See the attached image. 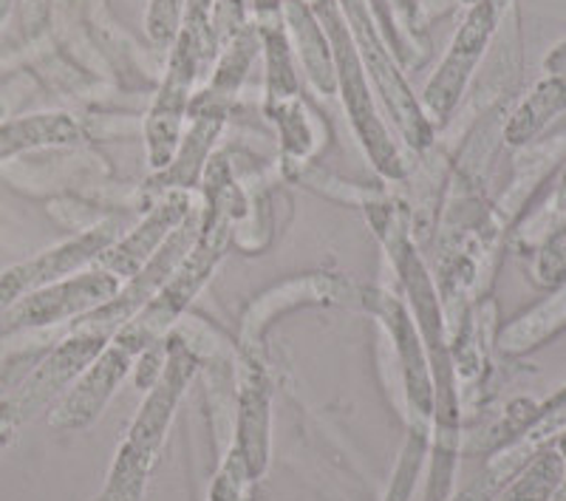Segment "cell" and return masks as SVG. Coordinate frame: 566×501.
Returning a JSON list of instances; mask_svg holds the SVG:
<instances>
[{
  "mask_svg": "<svg viewBox=\"0 0 566 501\" xmlns=\"http://www.w3.org/2000/svg\"><path fill=\"white\" fill-rule=\"evenodd\" d=\"M119 290H123L119 278L103 270H91L85 275L63 278V281L23 295L20 301H14L9 321L14 326H52V323L88 315L108 303Z\"/></svg>",
  "mask_w": 566,
  "mask_h": 501,
  "instance_id": "cell-12",
  "label": "cell"
},
{
  "mask_svg": "<svg viewBox=\"0 0 566 501\" xmlns=\"http://www.w3.org/2000/svg\"><path fill=\"white\" fill-rule=\"evenodd\" d=\"M566 482V465L558 450H544L535 462L518 476L507 501H553Z\"/></svg>",
  "mask_w": 566,
  "mask_h": 501,
  "instance_id": "cell-20",
  "label": "cell"
},
{
  "mask_svg": "<svg viewBox=\"0 0 566 501\" xmlns=\"http://www.w3.org/2000/svg\"><path fill=\"white\" fill-rule=\"evenodd\" d=\"M428 442H431L428 425H411V434H408L406 450H402V457H399L397 476H394V484L391 490H388L386 501H408L413 484H417V476H419V468H422Z\"/></svg>",
  "mask_w": 566,
  "mask_h": 501,
  "instance_id": "cell-21",
  "label": "cell"
},
{
  "mask_svg": "<svg viewBox=\"0 0 566 501\" xmlns=\"http://www.w3.org/2000/svg\"><path fill=\"white\" fill-rule=\"evenodd\" d=\"M368 221L374 232L380 236L397 267L399 283L406 290L413 309V323L428 352V366L433 372V470L428 499L444 501L457 470L459 448V405H457V379H453V357L448 348V328H444L442 301H439L433 281L419 258L417 244L408 227V212L402 205H386L374 199L366 205Z\"/></svg>",
  "mask_w": 566,
  "mask_h": 501,
  "instance_id": "cell-1",
  "label": "cell"
},
{
  "mask_svg": "<svg viewBox=\"0 0 566 501\" xmlns=\"http://www.w3.org/2000/svg\"><path fill=\"white\" fill-rule=\"evenodd\" d=\"M493 3H495V7H499V9H502V12H504V9H507L510 3H513V0H493Z\"/></svg>",
  "mask_w": 566,
  "mask_h": 501,
  "instance_id": "cell-28",
  "label": "cell"
},
{
  "mask_svg": "<svg viewBox=\"0 0 566 501\" xmlns=\"http://www.w3.org/2000/svg\"><path fill=\"white\" fill-rule=\"evenodd\" d=\"M560 111H566V74H549L513 111V116L504 125V139L510 145H527L553 123Z\"/></svg>",
  "mask_w": 566,
  "mask_h": 501,
  "instance_id": "cell-19",
  "label": "cell"
},
{
  "mask_svg": "<svg viewBox=\"0 0 566 501\" xmlns=\"http://www.w3.org/2000/svg\"><path fill=\"white\" fill-rule=\"evenodd\" d=\"M566 328V283L558 286L553 295L544 303L524 312L522 317H515L513 323L502 328L499 334V348L507 354H527L535 346H544L553 341L555 334Z\"/></svg>",
  "mask_w": 566,
  "mask_h": 501,
  "instance_id": "cell-18",
  "label": "cell"
},
{
  "mask_svg": "<svg viewBox=\"0 0 566 501\" xmlns=\"http://www.w3.org/2000/svg\"><path fill=\"white\" fill-rule=\"evenodd\" d=\"M502 14L504 12L495 7L493 0H476L470 7L468 18H464L457 38H453L451 52L444 54L442 65H439L437 74L431 77V83L424 85L422 108L428 114V119H448L453 114V108L462 100L470 74L476 71L490 38L495 34V27H499Z\"/></svg>",
  "mask_w": 566,
  "mask_h": 501,
  "instance_id": "cell-8",
  "label": "cell"
},
{
  "mask_svg": "<svg viewBox=\"0 0 566 501\" xmlns=\"http://www.w3.org/2000/svg\"><path fill=\"white\" fill-rule=\"evenodd\" d=\"M232 100L219 97L216 91L201 88L193 100H190V128L181 134L179 148H176L174 159L165 170H156L145 185V194H156V190H190V187L201 185V174H205L207 161H210L216 139L221 136L227 125V116L232 111Z\"/></svg>",
  "mask_w": 566,
  "mask_h": 501,
  "instance_id": "cell-9",
  "label": "cell"
},
{
  "mask_svg": "<svg viewBox=\"0 0 566 501\" xmlns=\"http://www.w3.org/2000/svg\"><path fill=\"white\" fill-rule=\"evenodd\" d=\"M535 281L541 286H560L566 281V227H555L538 244Z\"/></svg>",
  "mask_w": 566,
  "mask_h": 501,
  "instance_id": "cell-23",
  "label": "cell"
},
{
  "mask_svg": "<svg viewBox=\"0 0 566 501\" xmlns=\"http://www.w3.org/2000/svg\"><path fill=\"white\" fill-rule=\"evenodd\" d=\"M281 9L286 32L295 40V49L303 60V69L310 74V83L321 94H332L337 88L335 60H332V45H328L321 20L306 0H281Z\"/></svg>",
  "mask_w": 566,
  "mask_h": 501,
  "instance_id": "cell-16",
  "label": "cell"
},
{
  "mask_svg": "<svg viewBox=\"0 0 566 501\" xmlns=\"http://www.w3.org/2000/svg\"><path fill=\"white\" fill-rule=\"evenodd\" d=\"M343 18L348 23L357 54L363 60V69L371 77V83L380 91L382 103H386L388 114L394 123L399 125L406 142L413 150L431 148L433 142V123L424 114L422 103L413 97L411 85L406 83L402 71H399L394 52L388 49L382 27L377 23L368 0H337Z\"/></svg>",
  "mask_w": 566,
  "mask_h": 501,
  "instance_id": "cell-7",
  "label": "cell"
},
{
  "mask_svg": "<svg viewBox=\"0 0 566 501\" xmlns=\"http://www.w3.org/2000/svg\"><path fill=\"white\" fill-rule=\"evenodd\" d=\"M134 361L136 354L128 352L123 343H116L111 337L108 346L97 354V361L85 368V374H80L77 386L71 388L69 397L54 411V428L77 431V428H85V425L94 422L99 417V411H103V405L111 399V394L116 392V386L128 377V372L134 368Z\"/></svg>",
  "mask_w": 566,
  "mask_h": 501,
  "instance_id": "cell-14",
  "label": "cell"
},
{
  "mask_svg": "<svg viewBox=\"0 0 566 501\" xmlns=\"http://www.w3.org/2000/svg\"><path fill=\"white\" fill-rule=\"evenodd\" d=\"M201 187H205V207H201V230L196 244L181 258V264L165 281V286L114 334V341L123 343L136 357L168 337L181 312L199 295L212 270L230 250L235 219L247 216V196L232 179L227 154L210 156L201 174Z\"/></svg>",
  "mask_w": 566,
  "mask_h": 501,
  "instance_id": "cell-2",
  "label": "cell"
},
{
  "mask_svg": "<svg viewBox=\"0 0 566 501\" xmlns=\"http://www.w3.org/2000/svg\"><path fill=\"white\" fill-rule=\"evenodd\" d=\"M306 3L317 14L323 32L328 38V45H332L337 88H340L352 128L357 131V139L366 148L374 167L386 179H402L406 176V161H402V154L394 145L382 119L377 116V105H374L371 88H368V74L363 69V60L357 54V45H354V38L348 32V23L343 18L340 7H337V0H306Z\"/></svg>",
  "mask_w": 566,
  "mask_h": 501,
  "instance_id": "cell-5",
  "label": "cell"
},
{
  "mask_svg": "<svg viewBox=\"0 0 566 501\" xmlns=\"http://www.w3.org/2000/svg\"><path fill=\"white\" fill-rule=\"evenodd\" d=\"M196 366H199V357L187 348V343L179 337H168V361L150 386L148 399L142 403L128 439L119 448V457L111 470L108 488L97 501H142L176 405H179L187 383L193 379Z\"/></svg>",
  "mask_w": 566,
  "mask_h": 501,
  "instance_id": "cell-4",
  "label": "cell"
},
{
  "mask_svg": "<svg viewBox=\"0 0 566 501\" xmlns=\"http://www.w3.org/2000/svg\"><path fill=\"white\" fill-rule=\"evenodd\" d=\"M255 32L264 45L266 103L264 111L281 134L283 156L290 165H303L312 150V125L301 103V85L295 71V49L283 23L281 0H255Z\"/></svg>",
  "mask_w": 566,
  "mask_h": 501,
  "instance_id": "cell-6",
  "label": "cell"
},
{
  "mask_svg": "<svg viewBox=\"0 0 566 501\" xmlns=\"http://www.w3.org/2000/svg\"><path fill=\"white\" fill-rule=\"evenodd\" d=\"M193 210V196L190 190H168L165 199L128 232L116 238L108 250H103L94 261V270H103L119 281H130L139 275V270L148 264L154 252L165 244V238L181 225L187 212Z\"/></svg>",
  "mask_w": 566,
  "mask_h": 501,
  "instance_id": "cell-13",
  "label": "cell"
},
{
  "mask_svg": "<svg viewBox=\"0 0 566 501\" xmlns=\"http://www.w3.org/2000/svg\"><path fill=\"white\" fill-rule=\"evenodd\" d=\"M119 238V225L116 221H105L94 230L83 232V236L71 238L65 244L45 250L43 255L29 258L23 264L12 267L0 275V306L20 301L23 295L34 290H43L49 283L63 281L71 272L83 270L85 264H94L103 250H108Z\"/></svg>",
  "mask_w": 566,
  "mask_h": 501,
  "instance_id": "cell-11",
  "label": "cell"
},
{
  "mask_svg": "<svg viewBox=\"0 0 566 501\" xmlns=\"http://www.w3.org/2000/svg\"><path fill=\"white\" fill-rule=\"evenodd\" d=\"M363 303L371 315L382 321V326L391 334L397 346L399 363H402V383H406L408 414L411 425H431L433 419V379L428 357H424V343L419 337V328L413 323L411 312L397 295L386 290H363Z\"/></svg>",
  "mask_w": 566,
  "mask_h": 501,
  "instance_id": "cell-10",
  "label": "cell"
},
{
  "mask_svg": "<svg viewBox=\"0 0 566 501\" xmlns=\"http://www.w3.org/2000/svg\"><path fill=\"white\" fill-rule=\"evenodd\" d=\"M212 0H187L179 34L170 45V60L165 80L156 91L154 108L145 119L148 159L154 170H165L181 142V125L193 100V85L201 71L219 58V43L210 27Z\"/></svg>",
  "mask_w": 566,
  "mask_h": 501,
  "instance_id": "cell-3",
  "label": "cell"
},
{
  "mask_svg": "<svg viewBox=\"0 0 566 501\" xmlns=\"http://www.w3.org/2000/svg\"><path fill=\"white\" fill-rule=\"evenodd\" d=\"M459 3H470V7H473V3H476V0H459Z\"/></svg>",
  "mask_w": 566,
  "mask_h": 501,
  "instance_id": "cell-29",
  "label": "cell"
},
{
  "mask_svg": "<svg viewBox=\"0 0 566 501\" xmlns=\"http://www.w3.org/2000/svg\"><path fill=\"white\" fill-rule=\"evenodd\" d=\"M544 69H547V74H566V40L549 52V58L544 60Z\"/></svg>",
  "mask_w": 566,
  "mask_h": 501,
  "instance_id": "cell-25",
  "label": "cell"
},
{
  "mask_svg": "<svg viewBox=\"0 0 566 501\" xmlns=\"http://www.w3.org/2000/svg\"><path fill=\"white\" fill-rule=\"evenodd\" d=\"M270 392H266L264 368L255 357H250L244 372V388H241V414H239V445L235 450L247 462L252 482L266 470V453H270Z\"/></svg>",
  "mask_w": 566,
  "mask_h": 501,
  "instance_id": "cell-15",
  "label": "cell"
},
{
  "mask_svg": "<svg viewBox=\"0 0 566 501\" xmlns=\"http://www.w3.org/2000/svg\"><path fill=\"white\" fill-rule=\"evenodd\" d=\"M391 7H397L399 14H406L408 23H413V14H417L419 3L417 0H391Z\"/></svg>",
  "mask_w": 566,
  "mask_h": 501,
  "instance_id": "cell-26",
  "label": "cell"
},
{
  "mask_svg": "<svg viewBox=\"0 0 566 501\" xmlns=\"http://www.w3.org/2000/svg\"><path fill=\"white\" fill-rule=\"evenodd\" d=\"M210 27H212V34H216L219 49L230 43L235 34L244 32V29L250 27V23H247L244 0H212Z\"/></svg>",
  "mask_w": 566,
  "mask_h": 501,
  "instance_id": "cell-24",
  "label": "cell"
},
{
  "mask_svg": "<svg viewBox=\"0 0 566 501\" xmlns=\"http://www.w3.org/2000/svg\"><path fill=\"white\" fill-rule=\"evenodd\" d=\"M83 139L80 125L69 114H32L0 123V161L23 150L49 148V145H74Z\"/></svg>",
  "mask_w": 566,
  "mask_h": 501,
  "instance_id": "cell-17",
  "label": "cell"
},
{
  "mask_svg": "<svg viewBox=\"0 0 566 501\" xmlns=\"http://www.w3.org/2000/svg\"><path fill=\"white\" fill-rule=\"evenodd\" d=\"M187 0H150L148 14H145V29L156 49H170L179 34L181 18H185Z\"/></svg>",
  "mask_w": 566,
  "mask_h": 501,
  "instance_id": "cell-22",
  "label": "cell"
},
{
  "mask_svg": "<svg viewBox=\"0 0 566 501\" xmlns=\"http://www.w3.org/2000/svg\"><path fill=\"white\" fill-rule=\"evenodd\" d=\"M560 457H564V465H566V431L564 437H560ZM564 493H566V482H564Z\"/></svg>",
  "mask_w": 566,
  "mask_h": 501,
  "instance_id": "cell-27",
  "label": "cell"
}]
</instances>
